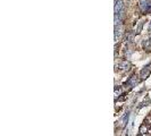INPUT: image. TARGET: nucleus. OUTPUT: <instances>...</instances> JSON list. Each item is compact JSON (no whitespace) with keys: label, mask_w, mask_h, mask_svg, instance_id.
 <instances>
[{"label":"nucleus","mask_w":151,"mask_h":136,"mask_svg":"<svg viewBox=\"0 0 151 136\" xmlns=\"http://www.w3.org/2000/svg\"><path fill=\"white\" fill-rule=\"evenodd\" d=\"M124 9V5H123V0H116L115 3V15H118L119 13Z\"/></svg>","instance_id":"1"},{"label":"nucleus","mask_w":151,"mask_h":136,"mask_svg":"<svg viewBox=\"0 0 151 136\" xmlns=\"http://www.w3.org/2000/svg\"><path fill=\"white\" fill-rule=\"evenodd\" d=\"M150 73H151V64L148 66H145V67L143 68L142 70H141V73H140V76L142 77V78H145L147 76H149Z\"/></svg>","instance_id":"2"},{"label":"nucleus","mask_w":151,"mask_h":136,"mask_svg":"<svg viewBox=\"0 0 151 136\" xmlns=\"http://www.w3.org/2000/svg\"><path fill=\"white\" fill-rule=\"evenodd\" d=\"M121 34H123V31H121V27L119 26H115V40H119L121 38Z\"/></svg>","instance_id":"3"},{"label":"nucleus","mask_w":151,"mask_h":136,"mask_svg":"<svg viewBox=\"0 0 151 136\" xmlns=\"http://www.w3.org/2000/svg\"><path fill=\"white\" fill-rule=\"evenodd\" d=\"M137 82H139V80H137V77L135 76V75H133V76L131 77L130 80L127 81V85H131V86H135L136 84H137Z\"/></svg>","instance_id":"4"},{"label":"nucleus","mask_w":151,"mask_h":136,"mask_svg":"<svg viewBox=\"0 0 151 136\" xmlns=\"http://www.w3.org/2000/svg\"><path fill=\"white\" fill-rule=\"evenodd\" d=\"M128 67H130V62H128V61H123V62H121V64H119V68L124 69V70L128 69Z\"/></svg>","instance_id":"5"},{"label":"nucleus","mask_w":151,"mask_h":136,"mask_svg":"<svg viewBox=\"0 0 151 136\" xmlns=\"http://www.w3.org/2000/svg\"><path fill=\"white\" fill-rule=\"evenodd\" d=\"M142 25H143L142 23H140V24H139V27L136 28V32H135V33H140V32H141V30H142Z\"/></svg>","instance_id":"6"},{"label":"nucleus","mask_w":151,"mask_h":136,"mask_svg":"<svg viewBox=\"0 0 151 136\" xmlns=\"http://www.w3.org/2000/svg\"><path fill=\"white\" fill-rule=\"evenodd\" d=\"M149 31L151 32V22H150V26H149Z\"/></svg>","instance_id":"7"}]
</instances>
